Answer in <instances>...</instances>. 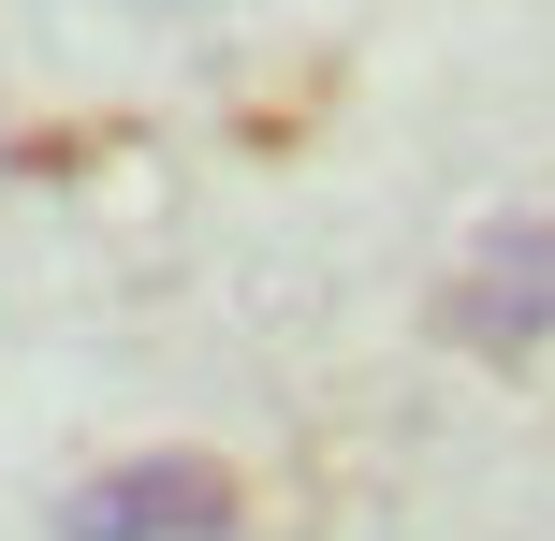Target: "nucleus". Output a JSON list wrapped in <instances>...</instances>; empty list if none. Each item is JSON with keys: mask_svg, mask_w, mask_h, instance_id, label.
Here are the masks:
<instances>
[{"mask_svg": "<svg viewBox=\"0 0 555 541\" xmlns=\"http://www.w3.org/2000/svg\"><path fill=\"white\" fill-rule=\"evenodd\" d=\"M234 468L220 454H117V468H88L74 498H59V541H234Z\"/></svg>", "mask_w": 555, "mask_h": 541, "instance_id": "nucleus-1", "label": "nucleus"}, {"mask_svg": "<svg viewBox=\"0 0 555 541\" xmlns=\"http://www.w3.org/2000/svg\"><path fill=\"white\" fill-rule=\"evenodd\" d=\"M439 337H453V351H482V366H527V351L555 337V205L498 220L468 263H453V293H439Z\"/></svg>", "mask_w": 555, "mask_h": 541, "instance_id": "nucleus-2", "label": "nucleus"}]
</instances>
